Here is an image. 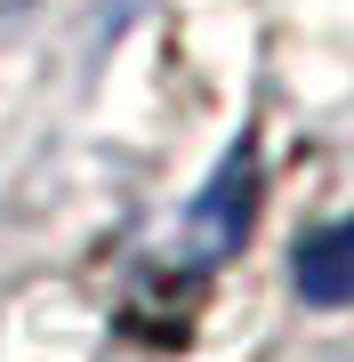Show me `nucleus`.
Instances as JSON below:
<instances>
[{
	"label": "nucleus",
	"instance_id": "obj_1",
	"mask_svg": "<svg viewBox=\"0 0 354 362\" xmlns=\"http://www.w3.org/2000/svg\"><path fill=\"white\" fill-rule=\"evenodd\" d=\"M249 218H258V145L234 137L225 161L201 177V194L185 202V218H177V258H185V266L234 258V250L249 242Z\"/></svg>",
	"mask_w": 354,
	"mask_h": 362
},
{
	"label": "nucleus",
	"instance_id": "obj_2",
	"mask_svg": "<svg viewBox=\"0 0 354 362\" xmlns=\"http://www.w3.org/2000/svg\"><path fill=\"white\" fill-rule=\"evenodd\" d=\"M290 290L322 314L354 306V218H322L290 242Z\"/></svg>",
	"mask_w": 354,
	"mask_h": 362
}]
</instances>
